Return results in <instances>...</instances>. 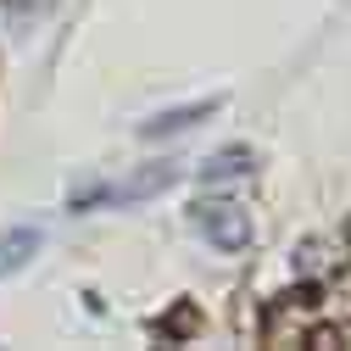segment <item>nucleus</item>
Listing matches in <instances>:
<instances>
[{
	"mask_svg": "<svg viewBox=\"0 0 351 351\" xmlns=\"http://www.w3.org/2000/svg\"><path fill=\"white\" fill-rule=\"evenodd\" d=\"M306 346H313V351H351V318L313 324V329H306Z\"/></svg>",
	"mask_w": 351,
	"mask_h": 351,
	"instance_id": "obj_6",
	"label": "nucleus"
},
{
	"mask_svg": "<svg viewBox=\"0 0 351 351\" xmlns=\"http://www.w3.org/2000/svg\"><path fill=\"white\" fill-rule=\"evenodd\" d=\"M173 179H179V167H173V162H151V167H140V173H128V179L106 184V190L73 195V212H78V206H95V201H112V206H134V201H151V195H162Z\"/></svg>",
	"mask_w": 351,
	"mask_h": 351,
	"instance_id": "obj_1",
	"label": "nucleus"
},
{
	"mask_svg": "<svg viewBox=\"0 0 351 351\" xmlns=\"http://www.w3.org/2000/svg\"><path fill=\"white\" fill-rule=\"evenodd\" d=\"M245 167H256V156L245 145H229V151H217V156L201 162V179H240Z\"/></svg>",
	"mask_w": 351,
	"mask_h": 351,
	"instance_id": "obj_5",
	"label": "nucleus"
},
{
	"mask_svg": "<svg viewBox=\"0 0 351 351\" xmlns=\"http://www.w3.org/2000/svg\"><path fill=\"white\" fill-rule=\"evenodd\" d=\"M156 329H162V335H190V329H195V306H179V313L162 318Z\"/></svg>",
	"mask_w": 351,
	"mask_h": 351,
	"instance_id": "obj_8",
	"label": "nucleus"
},
{
	"mask_svg": "<svg viewBox=\"0 0 351 351\" xmlns=\"http://www.w3.org/2000/svg\"><path fill=\"white\" fill-rule=\"evenodd\" d=\"M195 229L217 245V251H245L251 245V217L229 201H201L195 206Z\"/></svg>",
	"mask_w": 351,
	"mask_h": 351,
	"instance_id": "obj_2",
	"label": "nucleus"
},
{
	"mask_svg": "<svg viewBox=\"0 0 351 351\" xmlns=\"http://www.w3.org/2000/svg\"><path fill=\"white\" fill-rule=\"evenodd\" d=\"M39 245H45V234H39V229H6V234H0V279H12V274H23L28 268V262L39 256Z\"/></svg>",
	"mask_w": 351,
	"mask_h": 351,
	"instance_id": "obj_4",
	"label": "nucleus"
},
{
	"mask_svg": "<svg viewBox=\"0 0 351 351\" xmlns=\"http://www.w3.org/2000/svg\"><path fill=\"white\" fill-rule=\"evenodd\" d=\"M295 268H306V274H318V268H324V245H318V240H306V245L295 251Z\"/></svg>",
	"mask_w": 351,
	"mask_h": 351,
	"instance_id": "obj_9",
	"label": "nucleus"
},
{
	"mask_svg": "<svg viewBox=\"0 0 351 351\" xmlns=\"http://www.w3.org/2000/svg\"><path fill=\"white\" fill-rule=\"evenodd\" d=\"M217 106H223V95H212V101H190V106H173V112H156L140 123V140H167V134H184V128H195L201 117H212Z\"/></svg>",
	"mask_w": 351,
	"mask_h": 351,
	"instance_id": "obj_3",
	"label": "nucleus"
},
{
	"mask_svg": "<svg viewBox=\"0 0 351 351\" xmlns=\"http://www.w3.org/2000/svg\"><path fill=\"white\" fill-rule=\"evenodd\" d=\"M56 6V0H6V12L17 17V23H28V17H45Z\"/></svg>",
	"mask_w": 351,
	"mask_h": 351,
	"instance_id": "obj_7",
	"label": "nucleus"
}]
</instances>
